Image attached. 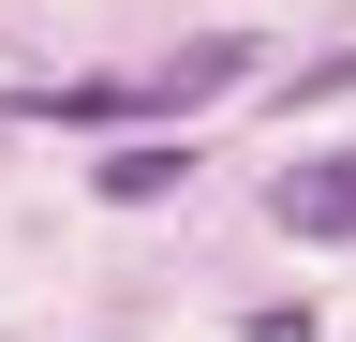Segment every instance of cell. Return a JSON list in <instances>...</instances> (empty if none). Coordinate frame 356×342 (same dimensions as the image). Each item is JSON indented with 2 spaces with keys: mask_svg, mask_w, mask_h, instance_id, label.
I'll list each match as a JSON object with an SVG mask.
<instances>
[{
  "mask_svg": "<svg viewBox=\"0 0 356 342\" xmlns=\"http://www.w3.org/2000/svg\"><path fill=\"white\" fill-rule=\"evenodd\" d=\"M178 179H193V149H178V134H134V149L89 164V194H104V208H149V194H178Z\"/></svg>",
  "mask_w": 356,
  "mask_h": 342,
  "instance_id": "3957f363",
  "label": "cell"
},
{
  "mask_svg": "<svg viewBox=\"0 0 356 342\" xmlns=\"http://www.w3.org/2000/svg\"><path fill=\"white\" fill-rule=\"evenodd\" d=\"M44 119H74V134H104V119H149V75H89V90H30Z\"/></svg>",
  "mask_w": 356,
  "mask_h": 342,
  "instance_id": "277c9868",
  "label": "cell"
},
{
  "mask_svg": "<svg viewBox=\"0 0 356 342\" xmlns=\"http://www.w3.org/2000/svg\"><path fill=\"white\" fill-rule=\"evenodd\" d=\"M252 75V30H208V45H178L163 75H149V119H178V104H208V90H238Z\"/></svg>",
  "mask_w": 356,
  "mask_h": 342,
  "instance_id": "7a4b0ae2",
  "label": "cell"
},
{
  "mask_svg": "<svg viewBox=\"0 0 356 342\" xmlns=\"http://www.w3.org/2000/svg\"><path fill=\"white\" fill-rule=\"evenodd\" d=\"M267 224L282 238H356V149H312V164H282V194H267Z\"/></svg>",
  "mask_w": 356,
  "mask_h": 342,
  "instance_id": "6da1fadb",
  "label": "cell"
},
{
  "mask_svg": "<svg viewBox=\"0 0 356 342\" xmlns=\"http://www.w3.org/2000/svg\"><path fill=\"white\" fill-rule=\"evenodd\" d=\"M238 342H312V313L282 297V313H238Z\"/></svg>",
  "mask_w": 356,
  "mask_h": 342,
  "instance_id": "5b68a950",
  "label": "cell"
}]
</instances>
